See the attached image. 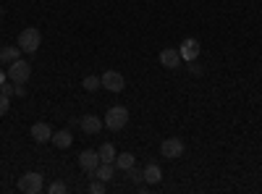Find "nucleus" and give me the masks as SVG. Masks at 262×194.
<instances>
[{"label": "nucleus", "mask_w": 262, "mask_h": 194, "mask_svg": "<svg viewBox=\"0 0 262 194\" xmlns=\"http://www.w3.org/2000/svg\"><path fill=\"white\" fill-rule=\"evenodd\" d=\"M39 45H42V34H39V29L27 27L24 32L18 34V48H21V53H37Z\"/></svg>", "instance_id": "nucleus-1"}, {"label": "nucleus", "mask_w": 262, "mask_h": 194, "mask_svg": "<svg viewBox=\"0 0 262 194\" xmlns=\"http://www.w3.org/2000/svg\"><path fill=\"white\" fill-rule=\"evenodd\" d=\"M126 123H128V111L123 105H113L111 111L105 113V126L111 128V132H121Z\"/></svg>", "instance_id": "nucleus-2"}, {"label": "nucleus", "mask_w": 262, "mask_h": 194, "mask_svg": "<svg viewBox=\"0 0 262 194\" xmlns=\"http://www.w3.org/2000/svg\"><path fill=\"white\" fill-rule=\"evenodd\" d=\"M42 189H45V179H42V174H37V170H29V174H24L18 179V191L39 194Z\"/></svg>", "instance_id": "nucleus-3"}, {"label": "nucleus", "mask_w": 262, "mask_h": 194, "mask_svg": "<svg viewBox=\"0 0 262 194\" xmlns=\"http://www.w3.org/2000/svg\"><path fill=\"white\" fill-rule=\"evenodd\" d=\"M8 79L13 81V84H27L29 81V76H32V66L24 60V58H18V60H13L11 66H8Z\"/></svg>", "instance_id": "nucleus-4"}, {"label": "nucleus", "mask_w": 262, "mask_h": 194, "mask_svg": "<svg viewBox=\"0 0 262 194\" xmlns=\"http://www.w3.org/2000/svg\"><path fill=\"white\" fill-rule=\"evenodd\" d=\"M160 155L168 158V160L181 158V155H184V142H181L179 137H168V139H163V144H160Z\"/></svg>", "instance_id": "nucleus-5"}, {"label": "nucleus", "mask_w": 262, "mask_h": 194, "mask_svg": "<svg viewBox=\"0 0 262 194\" xmlns=\"http://www.w3.org/2000/svg\"><path fill=\"white\" fill-rule=\"evenodd\" d=\"M100 81H102V90H107V92H121L126 87V79L121 71H105L100 76Z\"/></svg>", "instance_id": "nucleus-6"}, {"label": "nucleus", "mask_w": 262, "mask_h": 194, "mask_svg": "<svg viewBox=\"0 0 262 194\" xmlns=\"http://www.w3.org/2000/svg\"><path fill=\"white\" fill-rule=\"evenodd\" d=\"M79 165H81V170H86L90 176H95V170H97V165H100L97 149H84V153H79Z\"/></svg>", "instance_id": "nucleus-7"}, {"label": "nucleus", "mask_w": 262, "mask_h": 194, "mask_svg": "<svg viewBox=\"0 0 262 194\" xmlns=\"http://www.w3.org/2000/svg\"><path fill=\"white\" fill-rule=\"evenodd\" d=\"M179 53H181V60H196L200 58V42H196L194 37H189V39H184L181 42V48H179Z\"/></svg>", "instance_id": "nucleus-8"}, {"label": "nucleus", "mask_w": 262, "mask_h": 194, "mask_svg": "<svg viewBox=\"0 0 262 194\" xmlns=\"http://www.w3.org/2000/svg\"><path fill=\"white\" fill-rule=\"evenodd\" d=\"M160 63H163V69L176 71V69H179V63H181V53H179V50H173V48H165V50L160 53Z\"/></svg>", "instance_id": "nucleus-9"}, {"label": "nucleus", "mask_w": 262, "mask_h": 194, "mask_svg": "<svg viewBox=\"0 0 262 194\" xmlns=\"http://www.w3.org/2000/svg\"><path fill=\"white\" fill-rule=\"evenodd\" d=\"M29 134H32V139H34V142L45 144L48 139H53V128H50L48 123H42V121H39V123H34V126L29 128Z\"/></svg>", "instance_id": "nucleus-10"}, {"label": "nucleus", "mask_w": 262, "mask_h": 194, "mask_svg": "<svg viewBox=\"0 0 262 194\" xmlns=\"http://www.w3.org/2000/svg\"><path fill=\"white\" fill-rule=\"evenodd\" d=\"M79 126H81V132H84V134H97L100 128L105 126V121H100L97 116H84V118L79 121Z\"/></svg>", "instance_id": "nucleus-11"}, {"label": "nucleus", "mask_w": 262, "mask_h": 194, "mask_svg": "<svg viewBox=\"0 0 262 194\" xmlns=\"http://www.w3.org/2000/svg\"><path fill=\"white\" fill-rule=\"evenodd\" d=\"M58 149H69L71 144H74V137H71V132L69 128H63V132H53V139H50Z\"/></svg>", "instance_id": "nucleus-12"}, {"label": "nucleus", "mask_w": 262, "mask_h": 194, "mask_svg": "<svg viewBox=\"0 0 262 194\" xmlns=\"http://www.w3.org/2000/svg\"><path fill=\"white\" fill-rule=\"evenodd\" d=\"M144 181H147V184H160V181H163V170H160L158 163H149V165L144 168Z\"/></svg>", "instance_id": "nucleus-13"}, {"label": "nucleus", "mask_w": 262, "mask_h": 194, "mask_svg": "<svg viewBox=\"0 0 262 194\" xmlns=\"http://www.w3.org/2000/svg\"><path fill=\"white\" fill-rule=\"evenodd\" d=\"M95 176H97L100 181H105V184H107V181H111V179L116 176V165H113V163H100V165H97V170H95Z\"/></svg>", "instance_id": "nucleus-14"}, {"label": "nucleus", "mask_w": 262, "mask_h": 194, "mask_svg": "<svg viewBox=\"0 0 262 194\" xmlns=\"http://www.w3.org/2000/svg\"><path fill=\"white\" fill-rule=\"evenodd\" d=\"M97 155H100V163H116V147L111 144V142H105L100 149H97Z\"/></svg>", "instance_id": "nucleus-15"}, {"label": "nucleus", "mask_w": 262, "mask_h": 194, "mask_svg": "<svg viewBox=\"0 0 262 194\" xmlns=\"http://www.w3.org/2000/svg\"><path fill=\"white\" fill-rule=\"evenodd\" d=\"M21 58V48H0V63H11Z\"/></svg>", "instance_id": "nucleus-16"}, {"label": "nucleus", "mask_w": 262, "mask_h": 194, "mask_svg": "<svg viewBox=\"0 0 262 194\" xmlns=\"http://www.w3.org/2000/svg\"><path fill=\"white\" fill-rule=\"evenodd\" d=\"M116 168H121V170H131L137 165V160H134V155L131 153H123V155H116V163H113Z\"/></svg>", "instance_id": "nucleus-17"}, {"label": "nucleus", "mask_w": 262, "mask_h": 194, "mask_svg": "<svg viewBox=\"0 0 262 194\" xmlns=\"http://www.w3.org/2000/svg\"><path fill=\"white\" fill-rule=\"evenodd\" d=\"M81 87L86 90V92H97L100 87H102V81H100V76H84V81H81Z\"/></svg>", "instance_id": "nucleus-18"}, {"label": "nucleus", "mask_w": 262, "mask_h": 194, "mask_svg": "<svg viewBox=\"0 0 262 194\" xmlns=\"http://www.w3.org/2000/svg\"><path fill=\"white\" fill-rule=\"evenodd\" d=\"M126 174L131 176V181H134V184H142V181H144V170H139L137 165L131 168V170H126Z\"/></svg>", "instance_id": "nucleus-19"}, {"label": "nucleus", "mask_w": 262, "mask_h": 194, "mask_svg": "<svg viewBox=\"0 0 262 194\" xmlns=\"http://www.w3.org/2000/svg\"><path fill=\"white\" fill-rule=\"evenodd\" d=\"M102 191H105V181L95 176V181H90V194H102Z\"/></svg>", "instance_id": "nucleus-20"}, {"label": "nucleus", "mask_w": 262, "mask_h": 194, "mask_svg": "<svg viewBox=\"0 0 262 194\" xmlns=\"http://www.w3.org/2000/svg\"><path fill=\"white\" fill-rule=\"evenodd\" d=\"M8 111H11V97L0 92V116H6Z\"/></svg>", "instance_id": "nucleus-21"}, {"label": "nucleus", "mask_w": 262, "mask_h": 194, "mask_svg": "<svg viewBox=\"0 0 262 194\" xmlns=\"http://www.w3.org/2000/svg\"><path fill=\"white\" fill-rule=\"evenodd\" d=\"M48 191H50V194H66L69 189H66V184H63V181H55V184H50V186H48Z\"/></svg>", "instance_id": "nucleus-22"}, {"label": "nucleus", "mask_w": 262, "mask_h": 194, "mask_svg": "<svg viewBox=\"0 0 262 194\" xmlns=\"http://www.w3.org/2000/svg\"><path fill=\"white\" fill-rule=\"evenodd\" d=\"M189 71L200 76V74H202V66H200V63H196V60H191V63H189Z\"/></svg>", "instance_id": "nucleus-23"}, {"label": "nucleus", "mask_w": 262, "mask_h": 194, "mask_svg": "<svg viewBox=\"0 0 262 194\" xmlns=\"http://www.w3.org/2000/svg\"><path fill=\"white\" fill-rule=\"evenodd\" d=\"M13 95H16V97H24V95H27L24 84H13Z\"/></svg>", "instance_id": "nucleus-24"}, {"label": "nucleus", "mask_w": 262, "mask_h": 194, "mask_svg": "<svg viewBox=\"0 0 262 194\" xmlns=\"http://www.w3.org/2000/svg\"><path fill=\"white\" fill-rule=\"evenodd\" d=\"M0 92L11 97V95H13V87H11V84H6V81H3V84H0Z\"/></svg>", "instance_id": "nucleus-25"}, {"label": "nucleus", "mask_w": 262, "mask_h": 194, "mask_svg": "<svg viewBox=\"0 0 262 194\" xmlns=\"http://www.w3.org/2000/svg\"><path fill=\"white\" fill-rule=\"evenodd\" d=\"M3 81H6V74H3V71H0V84H3Z\"/></svg>", "instance_id": "nucleus-26"}, {"label": "nucleus", "mask_w": 262, "mask_h": 194, "mask_svg": "<svg viewBox=\"0 0 262 194\" xmlns=\"http://www.w3.org/2000/svg\"><path fill=\"white\" fill-rule=\"evenodd\" d=\"M0 24H3V16H0Z\"/></svg>", "instance_id": "nucleus-27"}]
</instances>
